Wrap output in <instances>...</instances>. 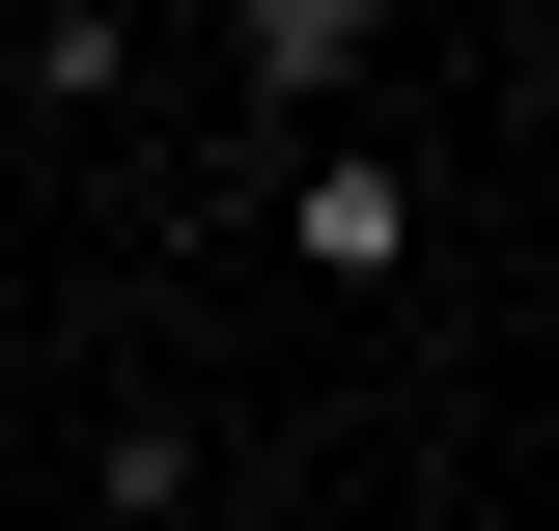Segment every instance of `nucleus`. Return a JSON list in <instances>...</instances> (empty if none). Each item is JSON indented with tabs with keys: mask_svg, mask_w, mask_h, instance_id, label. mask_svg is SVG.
Masks as SVG:
<instances>
[{
	"mask_svg": "<svg viewBox=\"0 0 559 531\" xmlns=\"http://www.w3.org/2000/svg\"><path fill=\"white\" fill-rule=\"evenodd\" d=\"M224 57H252V113L364 140V57H392V0H224Z\"/></svg>",
	"mask_w": 559,
	"mask_h": 531,
	"instance_id": "obj_1",
	"label": "nucleus"
},
{
	"mask_svg": "<svg viewBox=\"0 0 559 531\" xmlns=\"http://www.w3.org/2000/svg\"><path fill=\"white\" fill-rule=\"evenodd\" d=\"M280 252H308V280H392L419 252V168H392V140H308V168H280Z\"/></svg>",
	"mask_w": 559,
	"mask_h": 531,
	"instance_id": "obj_2",
	"label": "nucleus"
},
{
	"mask_svg": "<svg viewBox=\"0 0 559 531\" xmlns=\"http://www.w3.org/2000/svg\"><path fill=\"white\" fill-rule=\"evenodd\" d=\"M0 28H28V84H57V113L112 84V0H0Z\"/></svg>",
	"mask_w": 559,
	"mask_h": 531,
	"instance_id": "obj_3",
	"label": "nucleus"
},
{
	"mask_svg": "<svg viewBox=\"0 0 559 531\" xmlns=\"http://www.w3.org/2000/svg\"><path fill=\"white\" fill-rule=\"evenodd\" d=\"M84 531H112V504H84Z\"/></svg>",
	"mask_w": 559,
	"mask_h": 531,
	"instance_id": "obj_4",
	"label": "nucleus"
}]
</instances>
